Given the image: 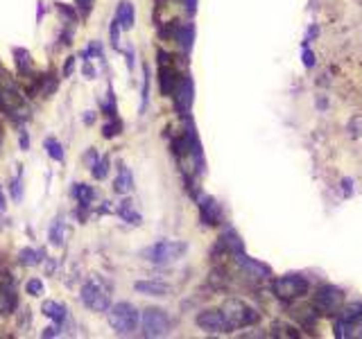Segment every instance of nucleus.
Here are the masks:
<instances>
[{
  "mask_svg": "<svg viewBox=\"0 0 362 339\" xmlns=\"http://www.w3.org/2000/svg\"><path fill=\"white\" fill-rule=\"evenodd\" d=\"M109 324L118 335H129L138 326V312L129 303H116L109 308Z\"/></svg>",
  "mask_w": 362,
  "mask_h": 339,
  "instance_id": "obj_1",
  "label": "nucleus"
},
{
  "mask_svg": "<svg viewBox=\"0 0 362 339\" xmlns=\"http://www.w3.org/2000/svg\"><path fill=\"white\" fill-rule=\"evenodd\" d=\"M183 251H186V244H181V242H157V244H152L150 249L143 251V256L150 262L163 265V262L177 260Z\"/></svg>",
  "mask_w": 362,
  "mask_h": 339,
  "instance_id": "obj_2",
  "label": "nucleus"
},
{
  "mask_svg": "<svg viewBox=\"0 0 362 339\" xmlns=\"http://www.w3.org/2000/svg\"><path fill=\"white\" fill-rule=\"evenodd\" d=\"M82 301L95 312H104V310H109V290L98 278L88 280L82 290Z\"/></svg>",
  "mask_w": 362,
  "mask_h": 339,
  "instance_id": "obj_3",
  "label": "nucleus"
},
{
  "mask_svg": "<svg viewBox=\"0 0 362 339\" xmlns=\"http://www.w3.org/2000/svg\"><path fill=\"white\" fill-rule=\"evenodd\" d=\"M168 326H170V319H168L166 310L150 308L143 312V335L145 337H161L168 333Z\"/></svg>",
  "mask_w": 362,
  "mask_h": 339,
  "instance_id": "obj_4",
  "label": "nucleus"
},
{
  "mask_svg": "<svg viewBox=\"0 0 362 339\" xmlns=\"http://www.w3.org/2000/svg\"><path fill=\"white\" fill-rule=\"evenodd\" d=\"M197 326L208 333H226L231 328V324L226 321L224 312H217V310H206L197 317Z\"/></svg>",
  "mask_w": 362,
  "mask_h": 339,
  "instance_id": "obj_5",
  "label": "nucleus"
},
{
  "mask_svg": "<svg viewBox=\"0 0 362 339\" xmlns=\"http://www.w3.org/2000/svg\"><path fill=\"white\" fill-rule=\"evenodd\" d=\"M224 317L231 326H247V324H251V321H256L254 310L247 308L245 303H238V301H231V303L226 305Z\"/></svg>",
  "mask_w": 362,
  "mask_h": 339,
  "instance_id": "obj_6",
  "label": "nucleus"
},
{
  "mask_svg": "<svg viewBox=\"0 0 362 339\" xmlns=\"http://www.w3.org/2000/svg\"><path fill=\"white\" fill-rule=\"evenodd\" d=\"M161 57V70H159V86H161V93L163 95H170L175 91V82H177V73L175 68L168 66V54L166 52H159Z\"/></svg>",
  "mask_w": 362,
  "mask_h": 339,
  "instance_id": "obj_7",
  "label": "nucleus"
},
{
  "mask_svg": "<svg viewBox=\"0 0 362 339\" xmlns=\"http://www.w3.org/2000/svg\"><path fill=\"white\" fill-rule=\"evenodd\" d=\"M175 102H177V109L181 113H186L192 104V82L190 77H183L175 89Z\"/></svg>",
  "mask_w": 362,
  "mask_h": 339,
  "instance_id": "obj_8",
  "label": "nucleus"
},
{
  "mask_svg": "<svg viewBox=\"0 0 362 339\" xmlns=\"http://www.w3.org/2000/svg\"><path fill=\"white\" fill-rule=\"evenodd\" d=\"M306 290V283L299 278H283L276 283V292L281 296H294V294H301Z\"/></svg>",
  "mask_w": 362,
  "mask_h": 339,
  "instance_id": "obj_9",
  "label": "nucleus"
},
{
  "mask_svg": "<svg viewBox=\"0 0 362 339\" xmlns=\"http://www.w3.org/2000/svg\"><path fill=\"white\" fill-rule=\"evenodd\" d=\"M134 290L141 292V294H147V296H166L170 292V287L163 285V283H147V280H141L134 285Z\"/></svg>",
  "mask_w": 362,
  "mask_h": 339,
  "instance_id": "obj_10",
  "label": "nucleus"
},
{
  "mask_svg": "<svg viewBox=\"0 0 362 339\" xmlns=\"http://www.w3.org/2000/svg\"><path fill=\"white\" fill-rule=\"evenodd\" d=\"M118 23H123L125 30H129L134 25V7L132 2H123V5L118 7Z\"/></svg>",
  "mask_w": 362,
  "mask_h": 339,
  "instance_id": "obj_11",
  "label": "nucleus"
},
{
  "mask_svg": "<svg viewBox=\"0 0 362 339\" xmlns=\"http://www.w3.org/2000/svg\"><path fill=\"white\" fill-rule=\"evenodd\" d=\"M43 315L50 317V319H54L59 324V321H64L66 310L61 308L59 303H54V301H45V303H43Z\"/></svg>",
  "mask_w": 362,
  "mask_h": 339,
  "instance_id": "obj_12",
  "label": "nucleus"
},
{
  "mask_svg": "<svg viewBox=\"0 0 362 339\" xmlns=\"http://www.w3.org/2000/svg\"><path fill=\"white\" fill-rule=\"evenodd\" d=\"M132 188H134L132 174H129V170H123V172L118 174V179H116V190L125 195V192H132Z\"/></svg>",
  "mask_w": 362,
  "mask_h": 339,
  "instance_id": "obj_13",
  "label": "nucleus"
},
{
  "mask_svg": "<svg viewBox=\"0 0 362 339\" xmlns=\"http://www.w3.org/2000/svg\"><path fill=\"white\" fill-rule=\"evenodd\" d=\"M45 149H48L50 156L57 158V161H61V156H64V154H61V147H59V143H57V140H52V138H50V140H45Z\"/></svg>",
  "mask_w": 362,
  "mask_h": 339,
  "instance_id": "obj_14",
  "label": "nucleus"
},
{
  "mask_svg": "<svg viewBox=\"0 0 362 339\" xmlns=\"http://www.w3.org/2000/svg\"><path fill=\"white\" fill-rule=\"evenodd\" d=\"M104 174H107V161H104V158H102V161H98V163H95L93 177H95V179H102Z\"/></svg>",
  "mask_w": 362,
  "mask_h": 339,
  "instance_id": "obj_15",
  "label": "nucleus"
},
{
  "mask_svg": "<svg viewBox=\"0 0 362 339\" xmlns=\"http://www.w3.org/2000/svg\"><path fill=\"white\" fill-rule=\"evenodd\" d=\"M27 292H32L34 296H39L41 292H43V285H41L39 280H29V283H27Z\"/></svg>",
  "mask_w": 362,
  "mask_h": 339,
  "instance_id": "obj_16",
  "label": "nucleus"
},
{
  "mask_svg": "<svg viewBox=\"0 0 362 339\" xmlns=\"http://www.w3.org/2000/svg\"><path fill=\"white\" fill-rule=\"evenodd\" d=\"M91 197H93V192H91V188H86V186H79V199H82L84 204H86L88 199H91Z\"/></svg>",
  "mask_w": 362,
  "mask_h": 339,
  "instance_id": "obj_17",
  "label": "nucleus"
},
{
  "mask_svg": "<svg viewBox=\"0 0 362 339\" xmlns=\"http://www.w3.org/2000/svg\"><path fill=\"white\" fill-rule=\"evenodd\" d=\"M77 5H79V9H82L84 14H88V7H91V0H77Z\"/></svg>",
  "mask_w": 362,
  "mask_h": 339,
  "instance_id": "obj_18",
  "label": "nucleus"
}]
</instances>
